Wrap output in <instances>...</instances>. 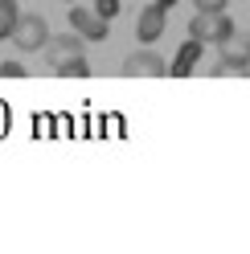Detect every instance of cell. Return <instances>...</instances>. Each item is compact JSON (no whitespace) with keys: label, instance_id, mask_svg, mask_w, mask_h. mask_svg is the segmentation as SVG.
Instances as JSON below:
<instances>
[{"label":"cell","instance_id":"cell-1","mask_svg":"<svg viewBox=\"0 0 250 254\" xmlns=\"http://www.w3.org/2000/svg\"><path fill=\"white\" fill-rule=\"evenodd\" d=\"M217 50H222V62L213 66L217 78H226V74H250V29L246 33H226L222 41H217Z\"/></svg>","mask_w":250,"mask_h":254},{"label":"cell","instance_id":"cell-2","mask_svg":"<svg viewBox=\"0 0 250 254\" xmlns=\"http://www.w3.org/2000/svg\"><path fill=\"white\" fill-rule=\"evenodd\" d=\"M50 25H45V17L41 12H21V21H17V29H12V45H17L21 54H37V50H45L50 45Z\"/></svg>","mask_w":250,"mask_h":254},{"label":"cell","instance_id":"cell-8","mask_svg":"<svg viewBox=\"0 0 250 254\" xmlns=\"http://www.w3.org/2000/svg\"><path fill=\"white\" fill-rule=\"evenodd\" d=\"M17 21H21V8H17V0H0V41H4V37H12Z\"/></svg>","mask_w":250,"mask_h":254},{"label":"cell","instance_id":"cell-12","mask_svg":"<svg viewBox=\"0 0 250 254\" xmlns=\"http://www.w3.org/2000/svg\"><path fill=\"white\" fill-rule=\"evenodd\" d=\"M160 4H164V8H173V4H177V0H160Z\"/></svg>","mask_w":250,"mask_h":254},{"label":"cell","instance_id":"cell-5","mask_svg":"<svg viewBox=\"0 0 250 254\" xmlns=\"http://www.w3.org/2000/svg\"><path fill=\"white\" fill-rule=\"evenodd\" d=\"M168 74V62L152 50H139L123 62V78H164Z\"/></svg>","mask_w":250,"mask_h":254},{"label":"cell","instance_id":"cell-7","mask_svg":"<svg viewBox=\"0 0 250 254\" xmlns=\"http://www.w3.org/2000/svg\"><path fill=\"white\" fill-rule=\"evenodd\" d=\"M164 4H160V0H152V4L148 8H139V17H135V33H139V41H156V37H160L164 33Z\"/></svg>","mask_w":250,"mask_h":254},{"label":"cell","instance_id":"cell-10","mask_svg":"<svg viewBox=\"0 0 250 254\" xmlns=\"http://www.w3.org/2000/svg\"><path fill=\"white\" fill-rule=\"evenodd\" d=\"M70 74H74V78H86V74H90V66H86V58H78V62H70V66L62 70V78H70Z\"/></svg>","mask_w":250,"mask_h":254},{"label":"cell","instance_id":"cell-3","mask_svg":"<svg viewBox=\"0 0 250 254\" xmlns=\"http://www.w3.org/2000/svg\"><path fill=\"white\" fill-rule=\"evenodd\" d=\"M226 33H234V21L226 17V12H197V17L189 21V37L201 41V45H217Z\"/></svg>","mask_w":250,"mask_h":254},{"label":"cell","instance_id":"cell-6","mask_svg":"<svg viewBox=\"0 0 250 254\" xmlns=\"http://www.w3.org/2000/svg\"><path fill=\"white\" fill-rule=\"evenodd\" d=\"M70 29L74 33H82L86 41H103L107 33H111V25H107V17L103 12H90V8H70Z\"/></svg>","mask_w":250,"mask_h":254},{"label":"cell","instance_id":"cell-11","mask_svg":"<svg viewBox=\"0 0 250 254\" xmlns=\"http://www.w3.org/2000/svg\"><path fill=\"white\" fill-rule=\"evenodd\" d=\"M0 78H25V66H17V62H0Z\"/></svg>","mask_w":250,"mask_h":254},{"label":"cell","instance_id":"cell-4","mask_svg":"<svg viewBox=\"0 0 250 254\" xmlns=\"http://www.w3.org/2000/svg\"><path fill=\"white\" fill-rule=\"evenodd\" d=\"M82 33H58V37H50V45H45V50H50V66H54V74H62L70 66V62H78L82 58Z\"/></svg>","mask_w":250,"mask_h":254},{"label":"cell","instance_id":"cell-13","mask_svg":"<svg viewBox=\"0 0 250 254\" xmlns=\"http://www.w3.org/2000/svg\"><path fill=\"white\" fill-rule=\"evenodd\" d=\"M66 4H78V0H66Z\"/></svg>","mask_w":250,"mask_h":254},{"label":"cell","instance_id":"cell-9","mask_svg":"<svg viewBox=\"0 0 250 254\" xmlns=\"http://www.w3.org/2000/svg\"><path fill=\"white\" fill-rule=\"evenodd\" d=\"M197 12H226L230 8V0H193Z\"/></svg>","mask_w":250,"mask_h":254}]
</instances>
